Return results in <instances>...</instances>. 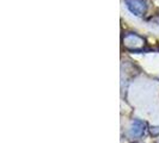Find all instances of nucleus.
I'll use <instances>...</instances> for the list:
<instances>
[{
  "mask_svg": "<svg viewBox=\"0 0 159 143\" xmlns=\"http://www.w3.org/2000/svg\"><path fill=\"white\" fill-rule=\"evenodd\" d=\"M145 123L139 120V119H135L132 125H130V129H129V135L132 137H140L143 136V134L145 132Z\"/></svg>",
  "mask_w": 159,
  "mask_h": 143,
  "instance_id": "7ed1b4c3",
  "label": "nucleus"
},
{
  "mask_svg": "<svg viewBox=\"0 0 159 143\" xmlns=\"http://www.w3.org/2000/svg\"><path fill=\"white\" fill-rule=\"evenodd\" d=\"M158 23H159V18H158Z\"/></svg>",
  "mask_w": 159,
  "mask_h": 143,
  "instance_id": "20e7f679",
  "label": "nucleus"
},
{
  "mask_svg": "<svg viewBox=\"0 0 159 143\" xmlns=\"http://www.w3.org/2000/svg\"><path fill=\"white\" fill-rule=\"evenodd\" d=\"M123 46L129 50H140L145 46V40L136 33L129 32L123 37Z\"/></svg>",
  "mask_w": 159,
  "mask_h": 143,
  "instance_id": "f257e3e1",
  "label": "nucleus"
},
{
  "mask_svg": "<svg viewBox=\"0 0 159 143\" xmlns=\"http://www.w3.org/2000/svg\"><path fill=\"white\" fill-rule=\"evenodd\" d=\"M127 4V7L130 10L132 13H134L135 16H143L145 15L147 5L145 0H125Z\"/></svg>",
  "mask_w": 159,
  "mask_h": 143,
  "instance_id": "f03ea898",
  "label": "nucleus"
}]
</instances>
